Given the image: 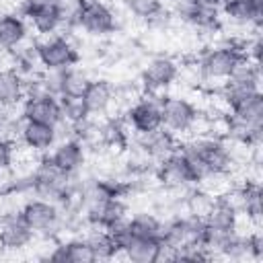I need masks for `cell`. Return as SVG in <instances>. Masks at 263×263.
I'll use <instances>...</instances> for the list:
<instances>
[{
  "label": "cell",
  "mask_w": 263,
  "mask_h": 263,
  "mask_svg": "<svg viewBox=\"0 0 263 263\" xmlns=\"http://www.w3.org/2000/svg\"><path fill=\"white\" fill-rule=\"evenodd\" d=\"M27 37V25L16 14H0V49H16Z\"/></svg>",
  "instance_id": "cell-19"
},
{
  "label": "cell",
  "mask_w": 263,
  "mask_h": 263,
  "mask_svg": "<svg viewBox=\"0 0 263 263\" xmlns=\"http://www.w3.org/2000/svg\"><path fill=\"white\" fill-rule=\"evenodd\" d=\"M123 6L136 18H154L162 10V0H123Z\"/></svg>",
  "instance_id": "cell-31"
},
{
  "label": "cell",
  "mask_w": 263,
  "mask_h": 263,
  "mask_svg": "<svg viewBox=\"0 0 263 263\" xmlns=\"http://www.w3.org/2000/svg\"><path fill=\"white\" fill-rule=\"evenodd\" d=\"M136 144H140L150 154V158L154 162H160V160L168 158L179 148L177 136L171 134L164 127H158V129L148 132V134H136Z\"/></svg>",
  "instance_id": "cell-11"
},
{
  "label": "cell",
  "mask_w": 263,
  "mask_h": 263,
  "mask_svg": "<svg viewBox=\"0 0 263 263\" xmlns=\"http://www.w3.org/2000/svg\"><path fill=\"white\" fill-rule=\"evenodd\" d=\"M47 259L58 261V263H92V261H97L86 238H74V240L53 247V251L47 255Z\"/></svg>",
  "instance_id": "cell-16"
},
{
  "label": "cell",
  "mask_w": 263,
  "mask_h": 263,
  "mask_svg": "<svg viewBox=\"0 0 263 263\" xmlns=\"http://www.w3.org/2000/svg\"><path fill=\"white\" fill-rule=\"evenodd\" d=\"M226 82H234V84H251V86H259L261 82V68L257 62L249 60L247 55H238L236 64L232 66Z\"/></svg>",
  "instance_id": "cell-23"
},
{
  "label": "cell",
  "mask_w": 263,
  "mask_h": 263,
  "mask_svg": "<svg viewBox=\"0 0 263 263\" xmlns=\"http://www.w3.org/2000/svg\"><path fill=\"white\" fill-rule=\"evenodd\" d=\"M53 6H58V0H25L23 2L25 14H29L33 10H41V8H53Z\"/></svg>",
  "instance_id": "cell-32"
},
{
  "label": "cell",
  "mask_w": 263,
  "mask_h": 263,
  "mask_svg": "<svg viewBox=\"0 0 263 263\" xmlns=\"http://www.w3.org/2000/svg\"><path fill=\"white\" fill-rule=\"evenodd\" d=\"M49 158L64 173L74 175V173H78L84 166V160H86L84 144L80 140H64V142H60L53 148V152H51Z\"/></svg>",
  "instance_id": "cell-14"
},
{
  "label": "cell",
  "mask_w": 263,
  "mask_h": 263,
  "mask_svg": "<svg viewBox=\"0 0 263 263\" xmlns=\"http://www.w3.org/2000/svg\"><path fill=\"white\" fill-rule=\"evenodd\" d=\"M216 199H218V197H216L214 193H210V191H205V189H201V187L193 185V187L185 193V197H183L185 214H187V216H193V218L203 220V218L210 214V210L214 208Z\"/></svg>",
  "instance_id": "cell-21"
},
{
  "label": "cell",
  "mask_w": 263,
  "mask_h": 263,
  "mask_svg": "<svg viewBox=\"0 0 263 263\" xmlns=\"http://www.w3.org/2000/svg\"><path fill=\"white\" fill-rule=\"evenodd\" d=\"M127 220V205L115 195V197H111L92 218H90V222L95 224V226H101V228H111V226H115V224H119V222H125Z\"/></svg>",
  "instance_id": "cell-24"
},
{
  "label": "cell",
  "mask_w": 263,
  "mask_h": 263,
  "mask_svg": "<svg viewBox=\"0 0 263 263\" xmlns=\"http://www.w3.org/2000/svg\"><path fill=\"white\" fill-rule=\"evenodd\" d=\"M197 117V109L191 101L183 97H164L160 101V119L162 127L168 129L175 136L189 134V127L193 125Z\"/></svg>",
  "instance_id": "cell-2"
},
{
  "label": "cell",
  "mask_w": 263,
  "mask_h": 263,
  "mask_svg": "<svg viewBox=\"0 0 263 263\" xmlns=\"http://www.w3.org/2000/svg\"><path fill=\"white\" fill-rule=\"evenodd\" d=\"M220 6L228 21L236 25H251L255 29L261 27L263 0H224Z\"/></svg>",
  "instance_id": "cell-12"
},
{
  "label": "cell",
  "mask_w": 263,
  "mask_h": 263,
  "mask_svg": "<svg viewBox=\"0 0 263 263\" xmlns=\"http://www.w3.org/2000/svg\"><path fill=\"white\" fill-rule=\"evenodd\" d=\"M2 171H4V168H0V185H2V181H4V175H2Z\"/></svg>",
  "instance_id": "cell-34"
},
{
  "label": "cell",
  "mask_w": 263,
  "mask_h": 263,
  "mask_svg": "<svg viewBox=\"0 0 263 263\" xmlns=\"http://www.w3.org/2000/svg\"><path fill=\"white\" fill-rule=\"evenodd\" d=\"M10 158H12V150H10V144L0 138V168H6L10 164Z\"/></svg>",
  "instance_id": "cell-33"
},
{
  "label": "cell",
  "mask_w": 263,
  "mask_h": 263,
  "mask_svg": "<svg viewBox=\"0 0 263 263\" xmlns=\"http://www.w3.org/2000/svg\"><path fill=\"white\" fill-rule=\"evenodd\" d=\"M240 55V49L230 47V45H222V47H214L210 51H205V55L199 60V70H201V78L203 80H224L228 78L232 66L236 64Z\"/></svg>",
  "instance_id": "cell-6"
},
{
  "label": "cell",
  "mask_w": 263,
  "mask_h": 263,
  "mask_svg": "<svg viewBox=\"0 0 263 263\" xmlns=\"http://www.w3.org/2000/svg\"><path fill=\"white\" fill-rule=\"evenodd\" d=\"M177 74H179V66L175 60L156 55V58L148 60V64L144 66L142 82L148 88V92H160L177 80Z\"/></svg>",
  "instance_id": "cell-10"
},
{
  "label": "cell",
  "mask_w": 263,
  "mask_h": 263,
  "mask_svg": "<svg viewBox=\"0 0 263 263\" xmlns=\"http://www.w3.org/2000/svg\"><path fill=\"white\" fill-rule=\"evenodd\" d=\"M99 142L109 148H123L127 142V132L119 119H107L99 125Z\"/></svg>",
  "instance_id": "cell-28"
},
{
  "label": "cell",
  "mask_w": 263,
  "mask_h": 263,
  "mask_svg": "<svg viewBox=\"0 0 263 263\" xmlns=\"http://www.w3.org/2000/svg\"><path fill=\"white\" fill-rule=\"evenodd\" d=\"M60 109H62V121L70 123V125H78L88 117V111L84 107L82 97H66L60 95Z\"/></svg>",
  "instance_id": "cell-29"
},
{
  "label": "cell",
  "mask_w": 263,
  "mask_h": 263,
  "mask_svg": "<svg viewBox=\"0 0 263 263\" xmlns=\"http://www.w3.org/2000/svg\"><path fill=\"white\" fill-rule=\"evenodd\" d=\"M43 41H37V55L39 64L45 70H64L70 68L76 60L78 53L74 45L66 37H55V35H43Z\"/></svg>",
  "instance_id": "cell-3"
},
{
  "label": "cell",
  "mask_w": 263,
  "mask_h": 263,
  "mask_svg": "<svg viewBox=\"0 0 263 263\" xmlns=\"http://www.w3.org/2000/svg\"><path fill=\"white\" fill-rule=\"evenodd\" d=\"M127 226L132 234L142 236V238H160L162 234V222L154 214H136L127 220Z\"/></svg>",
  "instance_id": "cell-26"
},
{
  "label": "cell",
  "mask_w": 263,
  "mask_h": 263,
  "mask_svg": "<svg viewBox=\"0 0 263 263\" xmlns=\"http://www.w3.org/2000/svg\"><path fill=\"white\" fill-rule=\"evenodd\" d=\"M156 177L160 185L166 189H189L195 185V175L185 156L179 152V148L168 158L156 164Z\"/></svg>",
  "instance_id": "cell-4"
},
{
  "label": "cell",
  "mask_w": 263,
  "mask_h": 263,
  "mask_svg": "<svg viewBox=\"0 0 263 263\" xmlns=\"http://www.w3.org/2000/svg\"><path fill=\"white\" fill-rule=\"evenodd\" d=\"M25 101V78L16 70H0V105L14 107Z\"/></svg>",
  "instance_id": "cell-20"
},
{
  "label": "cell",
  "mask_w": 263,
  "mask_h": 263,
  "mask_svg": "<svg viewBox=\"0 0 263 263\" xmlns=\"http://www.w3.org/2000/svg\"><path fill=\"white\" fill-rule=\"evenodd\" d=\"M27 18L31 21L33 29L43 37V35H53L60 25H62V18H60V12H58V6L53 8H41V10H33L27 14Z\"/></svg>",
  "instance_id": "cell-25"
},
{
  "label": "cell",
  "mask_w": 263,
  "mask_h": 263,
  "mask_svg": "<svg viewBox=\"0 0 263 263\" xmlns=\"http://www.w3.org/2000/svg\"><path fill=\"white\" fill-rule=\"evenodd\" d=\"M21 140L33 152H47L49 148H53V144L58 140V127L47 125V123H39V121H29L23 117Z\"/></svg>",
  "instance_id": "cell-13"
},
{
  "label": "cell",
  "mask_w": 263,
  "mask_h": 263,
  "mask_svg": "<svg viewBox=\"0 0 263 263\" xmlns=\"http://www.w3.org/2000/svg\"><path fill=\"white\" fill-rule=\"evenodd\" d=\"M205 232V222L193 216H185V218H175L168 224L162 226V234H160V242L162 249L171 253V257H175V253L183 251V249H191V247H201V238Z\"/></svg>",
  "instance_id": "cell-1"
},
{
  "label": "cell",
  "mask_w": 263,
  "mask_h": 263,
  "mask_svg": "<svg viewBox=\"0 0 263 263\" xmlns=\"http://www.w3.org/2000/svg\"><path fill=\"white\" fill-rule=\"evenodd\" d=\"M82 101L88 115H103L113 103V88L105 80H90L82 95Z\"/></svg>",
  "instance_id": "cell-18"
},
{
  "label": "cell",
  "mask_w": 263,
  "mask_h": 263,
  "mask_svg": "<svg viewBox=\"0 0 263 263\" xmlns=\"http://www.w3.org/2000/svg\"><path fill=\"white\" fill-rule=\"evenodd\" d=\"M76 27L88 35L103 37L115 29V12L103 0H84Z\"/></svg>",
  "instance_id": "cell-5"
},
{
  "label": "cell",
  "mask_w": 263,
  "mask_h": 263,
  "mask_svg": "<svg viewBox=\"0 0 263 263\" xmlns=\"http://www.w3.org/2000/svg\"><path fill=\"white\" fill-rule=\"evenodd\" d=\"M236 220H238V212L228 205L224 199H216L214 208L210 210V214L203 218L205 226L208 228H214V230H234L236 228Z\"/></svg>",
  "instance_id": "cell-22"
},
{
  "label": "cell",
  "mask_w": 263,
  "mask_h": 263,
  "mask_svg": "<svg viewBox=\"0 0 263 263\" xmlns=\"http://www.w3.org/2000/svg\"><path fill=\"white\" fill-rule=\"evenodd\" d=\"M121 253L132 263H156L160 261L162 242L160 238H142L134 234Z\"/></svg>",
  "instance_id": "cell-17"
},
{
  "label": "cell",
  "mask_w": 263,
  "mask_h": 263,
  "mask_svg": "<svg viewBox=\"0 0 263 263\" xmlns=\"http://www.w3.org/2000/svg\"><path fill=\"white\" fill-rule=\"evenodd\" d=\"M160 101L162 99H154L152 95H146L127 109V123L136 134H148L162 127Z\"/></svg>",
  "instance_id": "cell-9"
},
{
  "label": "cell",
  "mask_w": 263,
  "mask_h": 263,
  "mask_svg": "<svg viewBox=\"0 0 263 263\" xmlns=\"http://www.w3.org/2000/svg\"><path fill=\"white\" fill-rule=\"evenodd\" d=\"M33 230L23 222L21 214H12L6 216L0 222V247L16 251V249H25L31 240H33Z\"/></svg>",
  "instance_id": "cell-15"
},
{
  "label": "cell",
  "mask_w": 263,
  "mask_h": 263,
  "mask_svg": "<svg viewBox=\"0 0 263 263\" xmlns=\"http://www.w3.org/2000/svg\"><path fill=\"white\" fill-rule=\"evenodd\" d=\"M90 78L86 72L76 70V68H66L64 70V82H62V95L66 97H82Z\"/></svg>",
  "instance_id": "cell-30"
},
{
  "label": "cell",
  "mask_w": 263,
  "mask_h": 263,
  "mask_svg": "<svg viewBox=\"0 0 263 263\" xmlns=\"http://www.w3.org/2000/svg\"><path fill=\"white\" fill-rule=\"evenodd\" d=\"M23 117L29 121H39L47 125H60L62 123V109L60 99L47 92L29 95L23 101Z\"/></svg>",
  "instance_id": "cell-8"
},
{
  "label": "cell",
  "mask_w": 263,
  "mask_h": 263,
  "mask_svg": "<svg viewBox=\"0 0 263 263\" xmlns=\"http://www.w3.org/2000/svg\"><path fill=\"white\" fill-rule=\"evenodd\" d=\"M18 214L33 232H51L60 222V210L49 199H29Z\"/></svg>",
  "instance_id": "cell-7"
},
{
  "label": "cell",
  "mask_w": 263,
  "mask_h": 263,
  "mask_svg": "<svg viewBox=\"0 0 263 263\" xmlns=\"http://www.w3.org/2000/svg\"><path fill=\"white\" fill-rule=\"evenodd\" d=\"M86 242L90 245L92 253H95V259H111L117 255V247L109 234L107 228H101V226H95V230L86 236Z\"/></svg>",
  "instance_id": "cell-27"
}]
</instances>
